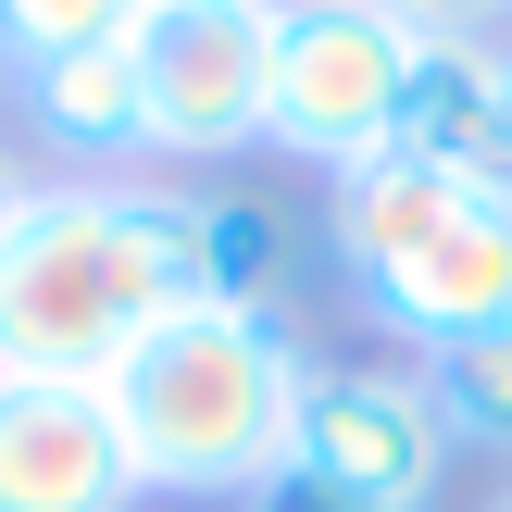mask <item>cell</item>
<instances>
[{
  "instance_id": "1",
  "label": "cell",
  "mask_w": 512,
  "mask_h": 512,
  "mask_svg": "<svg viewBox=\"0 0 512 512\" xmlns=\"http://www.w3.org/2000/svg\"><path fill=\"white\" fill-rule=\"evenodd\" d=\"M200 300V188H38L0 238V375L100 388L163 313Z\"/></svg>"
},
{
  "instance_id": "2",
  "label": "cell",
  "mask_w": 512,
  "mask_h": 512,
  "mask_svg": "<svg viewBox=\"0 0 512 512\" xmlns=\"http://www.w3.org/2000/svg\"><path fill=\"white\" fill-rule=\"evenodd\" d=\"M313 375L325 363H313V338H300V313L188 300V313H163L100 375V400H113V425H125L138 488H163V500H250L300 450Z\"/></svg>"
},
{
  "instance_id": "3",
  "label": "cell",
  "mask_w": 512,
  "mask_h": 512,
  "mask_svg": "<svg viewBox=\"0 0 512 512\" xmlns=\"http://www.w3.org/2000/svg\"><path fill=\"white\" fill-rule=\"evenodd\" d=\"M413 25L388 0H275V63H263V150L313 175H350L388 150Z\"/></svg>"
},
{
  "instance_id": "4",
  "label": "cell",
  "mask_w": 512,
  "mask_h": 512,
  "mask_svg": "<svg viewBox=\"0 0 512 512\" xmlns=\"http://www.w3.org/2000/svg\"><path fill=\"white\" fill-rule=\"evenodd\" d=\"M138 100L163 163H238L263 150V63H275V0H150L138 13Z\"/></svg>"
},
{
  "instance_id": "5",
  "label": "cell",
  "mask_w": 512,
  "mask_h": 512,
  "mask_svg": "<svg viewBox=\"0 0 512 512\" xmlns=\"http://www.w3.org/2000/svg\"><path fill=\"white\" fill-rule=\"evenodd\" d=\"M300 475H325L363 512H438L450 488V425L425 400V375H313L300 400Z\"/></svg>"
},
{
  "instance_id": "6",
  "label": "cell",
  "mask_w": 512,
  "mask_h": 512,
  "mask_svg": "<svg viewBox=\"0 0 512 512\" xmlns=\"http://www.w3.org/2000/svg\"><path fill=\"white\" fill-rule=\"evenodd\" d=\"M138 463L100 388L0 375V512H138Z\"/></svg>"
},
{
  "instance_id": "7",
  "label": "cell",
  "mask_w": 512,
  "mask_h": 512,
  "mask_svg": "<svg viewBox=\"0 0 512 512\" xmlns=\"http://www.w3.org/2000/svg\"><path fill=\"white\" fill-rule=\"evenodd\" d=\"M363 313L388 325V338H413V350H450V338H475V325H500L512 313V213L500 200H463L400 275L363 288Z\"/></svg>"
},
{
  "instance_id": "8",
  "label": "cell",
  "mask_w": 512,
  "mask_h": 512,
  "mask_svg": "<svg viewBox=\"0 0 512 512\" xmlns=\"http://www.w3.org/2000/svg\"><path fill=\"white\" fill-rule=\"evenodd\" d=\"M25 125L50 138V163H75V188H125V163H150V100H138V50H63V63L13 75Z\"/></svg>"
},
{
  "instance_id": "9",
  "label": "cell",
  "mask_w": 512,
  "mask_h": 512,
  "mask_svg": "<svg viewBox=\"0 0 512 512\" xmlns=\"http://www.w3.org/2000/svg\"><path fill=\"white\" fill-rule=\"evenodd\" d=\"M463 175H438V163H413V150H375V163H350V175H325V238H338V275L350 288H375V275H400L425 238H438L450 213H463Z\"/></svg>"
},
{
  "instance_id": "10",
  "label": "cell",
  "mask_w": 512,
  "mask_h": 512,
  "mask_svg": "<svg viewBox=\"0 0 512 512\" xmlns=\"http://www.w3.org/2000/svg\"><path fill=\"white\" fill-rule=\"evenodd\" d=\"M500 100H512V50H500V38H413V75H400V125H388V150H413V163L463 175V150L488 138Z\"/></svg>"
},
{
  "instance_id": "11",
  "label": "cell",
  "mask_w": 512,
  "mask_h": 512,
  "mask_svg": "<svg viewBox=\"0 0 512 512\" xmlns=\"http://www.w3.org/2000/svg\"><path fill=\"white\" fill-rule=\"evenodd\" d=\"M200 300L300 313V225L263 188H200Z\"/></svg>"
},
{
  "instance_id": "12",
  "label": "cell",
  "mask_w": 512,
  "mask_h": 512,
  "mask_svg": "<svg viewBox=\"0 0 512 512\" xmlns=\"http://www.w3.org/2000/svg\"><path fill=\"white\" fill-rule=\"evenodd\" d=\"M425 400H438L450 438L512 450V313L475 325V338H450V350H425Z\"/></svg>"
},
{
  "instance_id": "13",
  "label": "cell",
  "mask_w": 512,
  "mask_h": 512,
  "mask_svg": "<svg viewBox=\"0 0 512 512\" xmlns=\"http://www.w3.org/2000/svg\"><path fill=\"white\" fill-rule=\"evenodd\" d=\"M138 13L150 0H0V75L63 63V50H113V38H138Z\"/></svg>"
},
{
  "instance_id": "14",
  "label": "cell",
  "mask_w": 512,
  "mask_h": 512,
  "mask_svg": "<svg viewBox=\"0 0 512 512\" xmlns=\"http://www.w3.org/2000/svg\"><path fill=\"white\" fill-rule=\"evenodd\" d=\"M388 13L413 25V38H500L512 0H388Z\"/></svg>"
},
{
  "instance_id": "15",
  "label": "cell",
  "mask_w": 512,
  "mask_h": 512,
  "mask_svg": "<svg viewBox=\"0 0 512 512\" xmlns=\"http://www.w3.org/2000/svg\"><path fill=\"white\" fill-rule=\"evenodd\" d=\"M250 512H363V500H338L325 475H300V463H275L263 488H250Z\"/></svg>"
},
{
  "instance_id": "16",
  "label": "cell",
  "mask_w": 512,
  "mask_h": 512,
  "mask_svg": "<svg viewBox=\"0 0 512 512\" xmlns=\"http://www.w3.org/2000/svg\"><path fill=\"white\" fill-rule=\"evenodd\" d=\"M25 200H38V175H25L13 150H0V238H13V225H25Z\"/></svg>"
},
{
  "instance_id": "17",
  "label": "cell",
  "mask_w": 512,
  "mask_h": 512,
  "mask_svg": "<svg viewBox=\"0 0 512 512\" xmlns=\"http://www.w3.org/2000/svg\"><path fill=\"white\" fill-rule=\"evenodd\" d=\"M488 512H512V488H500V500H488Z\"/></svg>"
},
{
  "instance_id": "18",
  "label": "cell",
  "mask_w": 512,
  "mask_h": 512,
  "mask_svg": "<svg viewBox=\"0 0 512 512\" xmlns=\"http://www.w3.org/2000/svg\"><path fill=\"white\" fill-rule=\"evenodd\" d=\"M500 50H512V38H500Z\"/></svg>"
}]
</instances>
